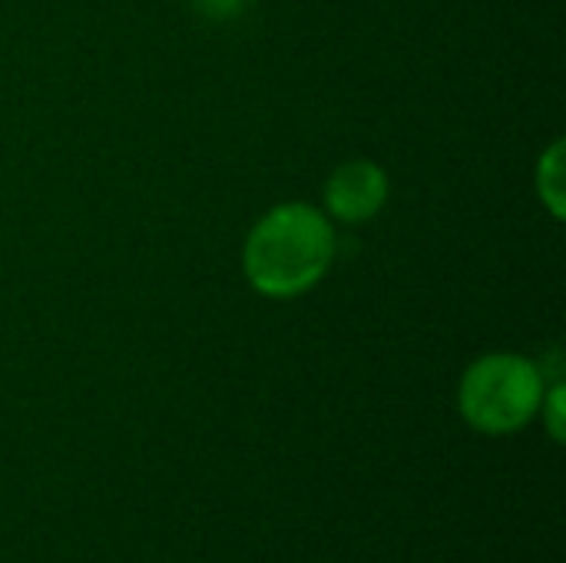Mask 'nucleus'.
Returning <instances> with one entry per match:
<instances>
[{"label": "nucleus", "mask_w": 566, "mask_h": 563, "mask_svg": "<svg viewBox=\"0 0 566 563\" xmlns=\"http://www.w3.org/2000/svg\"><path fill=\"white\" fill-rule=\"evenodd\" d=\"M335 259V229L328 216L305 202L269 209L249 232L242 272L269 299H295L315 289Z\"/></svg>", "instance_id": "obj_1"}, {"label": "nucleus", "mask_w": 566, "mask_h": 563, "mask_svg": "<svg viewBox=\"0 0 566 563\" xmlns=\"http://www.w3.org/2000/svg\"><path fill=\"white\" fill-rule=\"evenodd\" d=\"M547 392L544 368L524 355L494 352L478 358L458 388L464 421L481 435H514L541 415Z\"/></svg>", "instance_id": "obj_2"}, {"label": "nucleus", "mask_w": 566, "mask_h": 563, "mask_svg": "<svg viewBox=\"0 0 566 563\" xmlns=\"http://www.w3.org/2000/svg\"><path fill=\"white\" fill-rule=\"evenodd\" d=\"M385 202L388 173L371 159H348L325 183V209L338 222H368Z\"/></svg>", "instance_id": "obj_3"}, {"label": "nucleus", "mask_w": 566, "mask_h": 563, "mask_svg": "<svg viewBox=\"0 0 566 563\" xmlns=\"http://www.w3.org/2000/svg\"><path fill=\"white\" fill-rule=\"evenodd\" d=\"M537 192L544 206L554 212V219H564V143H554L537 166Z\"/></svg>", "instance_id": "obj_4"}, {"label": "nucleus", "mask_w": 566, "mask_h": 563, "mask_svg": "<svg viewBox=\"0 0 566 563\" xmlns=\"http://www.w3.org/2000/svg\"><path fill=\"white\" fill-rule=\"evenodd\" d=\"M541 415H544V421H547L551 438L560 445V441H564V385H560V382H557L554 388H547V392H544Z\"/></svg>", "instance_id": "obj_5"}, {"label": "nucleus", "mask_w": 566, "mask_h": 563, "mask_svg": "<svg viewBox=\"0 0 566 563\" xmlns=\"http://www.w3.org/2000/svg\"><path fill=\"white\" fill-rule=\"evenodd\" d=\"M206 17H216V20H229L235 13H242L245 0H192Z\"/></svg>", "instance_id": "obj_6"}]
</instances>
